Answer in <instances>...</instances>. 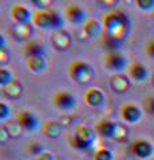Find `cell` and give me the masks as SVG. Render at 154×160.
I'll return each mask as SVG.
<instances>
[{"mask_svg": "<svg viewBox=\"0 0 154 160\" xmlns=\"http://www.w3.org/2000/svg\"><path fill=\"white\" fill-rule=\"evenodd\" d=\"M102 28L105 35L121 43L130 32V20L125 12L111 9L102 16Z\"/></svg>", "mask_w": 154, "mask_h": 160, "instance_id": "cell-1", "label": "cell"}, {"mask_svg": "<svg viewBox=\"0 0 154 160\" xmlns=\"http://www.w3.org/2000/svg\"><path fill=\"white\" fill-rule=\"evenodd\" d=\"M32 23L42 29L58 31L63 27V20L55 9H36L32 15Z\"/></svg>", "mask_w": 154, "mask_h": 160, "instance_id": "cell-2", "label": "cell"}, {"mask_svg": "<svg viewBox=\"0 0 154 160\" xmlns=\"http://www.w3.org/2000/svg\"><path fill=\"white\" fill-rule=\"evenodd\" d=\"M68 76L77 84H87L94 78V69L86 62L74 60L68 64Z\"/></svg>", "mask_w": 154, "mask_h": 160, "instance_id": "cell-3", "label": "cell"}, {"mask_svg": "<svg viewBox=\"0 0 154 160\" xmlns=\"http://www.w3.org/2000/svg\"><path fill=\"white\" fill-rule=\"evenodd\" d=\"M94 140H95V133L90 127L79 126L77 127L72 136L68 139V142L72 148L78 149V151H86L93 146Z\"/></svg>", "mask_w": 154, "mask_h": 160, "instance_id": "cell-4", "label": "cell"}, {"mask_svg": "<svg viewBox=\"0 0 154 160\" xmlns=\"http://www.w3.org/2000/svg\"><path fill=\"white\" fill-rule=\"evenodd\" d=\"M52 104L56 108L62 109V111H71L77 107V99L75 96L66 91V89H62V91H58L52 95Z\"/></svg>", "mask_w": 154, "mask_h": 160, "instance_id": "cell-5", "label": "cell"}, {"mask_svg": "<svg viewBox=\"0 0 154 160\" xmlns=\"http://www.w3.org/2000/svg\"><path fill=\"white\" fill-rule=\"evenodd\" d=\"M103 66L113 72H121L126 68V58L117 51H109L103 58Z\"/></svg>", "mask_w": 154, "mask_h": 160, "instance_id": "cell-6", "label": "cell"}, {"mask_svg": "<svg viewBox=\"0 0 154 160\" xmlns=\"http://www.w3.org/2000/svg\"><path fill=\"white\" fill-rule=\"evenodd\" d=\"M129 149H130L131 155H134V156L138 159H149V158H151L154 153V146L145 139L134 140L130 144Z\"/></svg>", "mask_w": 154, "mask_h": 160, "instance_id": "cell-7", "label": "cell"}, {"mask_svg": "<svg viewBox=\"0 0 154 160\" xmlns=\"http://www.w3.org/2000/svg\"><path fill=\"white\" fill-rule=\"evenodd\" d=\"M121 118L125 123L129 124H137L138 122H141V119L143 116V112L142 109L135 106L133 103H126L121 107Z\"/></svg>", "mask_w": 154, "mask_h": 160, "instance_id": "cell-8", "label": "cell"}, {"mask_svg": "<svg viewBox=\"0 0 154 160\" xmlns=\"http://www.w3.org/2000/svg\"><path fill=\"white\" fill-rule=\"evenodd\" d=\"M15 120L20 124L23 131H28V132L35 131L39 126L38 118L32 112L27 111V109H20V111L16 113V116H15Z\"/></svg>", "mask_w": 154, "mask_h": 160, "instance_id": "cell-9", "label": "cell"}, {"mask_svg": "<svg viewBox=\"0 0 154 160\" xmlns=\"http://www.w3.org/2000/svg\"><path fill=\"white\" fill-rule=\"evenodd\" d=\"M51 44L58 51H67L72 44V38L66 29H63V28L58 29V31H54V33H52Z\"/></svg>", "mask_w": 154, "mask_h": 160, "instance_id": "cell-10", "label": "cell"}, {"mask_svg": "<svg viewBox=\"0 0 154 160\" xmlns=\"http://www.w3.org/2000/svg\"><path fill=\"white\" fill-rule=\"evenodd\" d=\"M67 20L72 24H83L87 20L86 16V11L77 3H70L66 7V11H64Z\"/></svg>", "mask_w": 154, "mask_h": 160, "instance_id": "cell-11", "label": "cell"}, {"mask_svg": "<svg viewBox=\"0 0 154 160\" xmlns=\"http://www.w3.org/2000/svg\"><path fill=\"white\" fill-rule=\"evenodd\" d=\"M83 99H84V103H86L88 107H93V108L102 107L106 102L105 93L99 88H88L87 91L83 93Z\"/></svg>", "mask_w": 154, "mask_h": 160, "instance_id": "cell-12", "label": "cell"}, {"mask_svg": "<svg viewBox=\"0 0 154 160\" xmlns=\"http://www.w3.org/2000/svg\"><path fill=\"white\" fill-rule=\"evenodd\" d=\"M63 126L61 122L54 119H47L42 123V133L48 139H58L62 135Z\"/></svg>", "mask_w": 154, "mask_h": 160, "instance_id": "cell-13", "label": "cell"}, {"mask_svg": "<svg viewBox=\"0 0 154 160\" xmlns=\"http://www.w3.org/2000/svg\"><path fill=\"white\" fill-rule=\"evenodd\" d=\"M127 75L131 80H134V82H137V83L146 82L149 78L147 68L143 66L142 63H138V62H133L130 66L127 67Z\"/></svg>", "mask_w": 154, "mask_h": 160, "instance_id": "cell-14", "label": "cell"}, {"mask_svg": "<svg viewBox=\"0 0 154 160\" xmlns=\"http://www.w3.org/2000/svg\"><path fill=\"white\" fill-rule=\"evenodd\" d=\"M26 67L29 72L32 73H43L47 68V62L43 55H32V56H26Z\"/></svg>", "mask_w": 154, "mask_h": 160, "instance_id": "cell-15", "label": "cell"}, {"mask_svg": "<svg viewBox=\"0 0 154 160\" xmlns=\"http://www.w3.org/2000/svg\"><path fill=\"white\" fill-rule=\"evenodd\" d=\"M32 12L24 4L16 3L11 8V16L16 23H29L32 22Z\"/></svg>", "mask_w": 154, "mask_h": 160, "instance_id": "cell-16", "label": "cell"}, {"mask_svg": "<svg viewBox=\"0 0 154 160\" xmlns=\"http://www.w3.org/2000/svg\"><path fill=\"white\" fill-rule=\"evenodd\" d=\"M11 35L15 40H29L34 35V27L29 23H16L11 28Z\"/></svg>", "mask_w": 154, "mask_h": 160, "instance_id": "cell-17", "label": "cell"}, {"mask_svg": "<svg viewBox=\"0 0 154 160\" xmlns=\"http://www.w3.org/2000/svg\"><path fill=\"white\" fill-rule=\"evenodd\" d=\"M110 87L115 93H125L130 88V78L122 73H115L110 78Z\"/></svg>", "mask_w": 154, "mask_h": 160, "instance_id": "cell-18", "label": "cell"}, {"mask_svg": "<svg viewBox=\"0 0 154 160\" xmlns=\"http://www.w3.org/2000/svg\"><path fill=\"white\" fill-rule=\"evenodd\" d=\"M2 92L6 98L11 99V100H16L23 95V84L19 80H12L9 82L7 86L2 87Z\"/></svg>", "mask_w": 154, "mask_h": 160, "instance_id": "cell-19", "label": "cell"}, {"mask_svg": "<svg viewBox=\"0 0 154 160\" xmlns=\"http://www.w3.org/2000/svg\"><path fill=\"white\" fill-rule=\"evenodd\" d=\"M82 26H83L82 29H83L84 36L88 38V39L98 36V35L101 33V31L103 29V28H102V23L98 22V20L94 19V18H88L86 22L82 24Z\"/></svg>", "mask_w": 154, "mask_h": 160, "instance_id": "cell-20", "label": "cell"}, {"mask_svg": "<svg viewBox=\"0 0 154 160\" xmlns=\"http://www.w3.org/2000/svg\"><path fill=\"white\" fill-rule=\"evenodd\" d=\"M115 126L117 123L111 122V120H107V119H102L99 120L95 126V131L101 135L103 138H109V139H113L114 136V131H115Z\"/></svg>", "mask_w": 154, "mask_h": 160, "instance_id": "cell-21", "label": "cell"}, {"mask_svg": "<svg viewBox=\"0 0 154 160\" xmlns=\"http://www.w3.org/2000/svg\"><path fill=\"white\" fill-rule=\"evenodd\" d=\"M4 127H6L7 132H8V135H9V138H11V139H18V138H20L22 133H23V128L20 127V124H19L16 120L8 119L7 122L4 123Z\"/></svg>", "mask_w": 154, "mask_h": 160, "instance_id": "cell-22", "label": "cell"}, {"mask_svg": "<svg viewBox=\"0 0 154 160\" xmlns=\"http://www.w3.org/2000/svg\"><path fill=\"white\" fill-rule=\"evenodd\" d=\"M24 53L26 56H32V55H43V46L36 42H29L24 46Z\"/></svg>", "mask_w": 154, "mask_h": 160, "instance_id": "cell-23", "label": "cell"}, {"mask_svg": "<svg viewBox=\"0 0 154 160\" xmlns=\"http://www.w3.org/2000/svg\"><path fill=\"white\" fill-rule=\"evenodd\" d=\"M127 135H129V131H127L126 126H123V124L117 123V126H115V131H114V136H113V139L118 140V142H123V140H126V139H127Z\"/></svg>", "mask_w": 154, "mask_h": 160, "instance_id": "cell-24", "label": "cell"}, {"mask_svg": "<svg viewBox=\"0 0 154 160\" xmlns=\"http://www.w3.org/2000/svg\"><path fill=\"white\" fill-rule=\"evenodd\" d=\"M13 80V76H12V72L7 69L6 67L0 66V87H4L7 86L9 82Z\"/></svg>", "mask_w": 154, "mask_h": 160, "instance_id": "cell-25", "label": "cell"}, {"mask_svg": "<svg viewBox=\"0 0 154 160\" xmlns=\"http://www.w3.org/2000/svg\"><path fill=\"white\" fill-rule=\"evenodd\" d=\"M94 160H113V152L107 148H98L94 153Z\"/></svg>", "mask_w": 154, "mask_h": 160, "instance_id": "cell-26", "label": "cell"}, {"mask_svg": "<svg viewBox=\"0 0 154 160\" xmlns=\"http://www.w3.org/2000/svg\"><path fill=\"white\" fill-rule=\"evenodd\" d=\"M134 3L143 12H150L154 9V0H134Z\"/></svg>", "mask_w": 154, "mask_h": 160, "instance_id": "cell-27", "label": "cell"}, {"mask_svg": "<svg viewBox=\"0 0 154 160\" xmlns=\"http://www.w3.org/2000/svg\"><path fill=\"white\" fill-rule=\"evenodd\" d=\"M11 116V108L7 103L0 100V122H7Z\"/></svg>", "mask_w": 154, "mask_h": 160, "instance_id": "cell-28", "label": "cell"}, {"mask_svg": "<svg viewBox=\"0 0 154 160\" xmlns=\"http://www.w3.org/2000/svg\"><path fill=\"white\" fill-rule=\"evenodd\" d=\"M27 151H28L29 153H31V155H34V156H38L39 153L44 151V149H43V147H42L39 143H36V142H32V143H29V144H28Z\"/></svg>", "mask_w": 154, "mask_h": 160, "instance_id": "cell-29", "label": "cell"}, {"mask_svg": "<svg viewBox=\"0 0 154 160\" xmlns=\"http://www.w3.org/2000/svg\"><path fill=\"white\" fill-rule=\"evenodd\" d=\"M143 107H145V111L154 116V98H146L145 102H143Z\"/></svg>", "mask_w": 154, "mask_h": 160, "instance_id": "cell-30", "label": "cell"}, {"mask_svg": "<svg viewBox=\"0 0 154 160\" xmlns=\"http://www.w3.org/2000/svg\"><path fill=\"white\" fill-rule=\"evenodd\" d=\"M95 2L99 4L101 7H105V8H114L118 6L119 0H95Z\"/></svg>", "mask_w": 154, "mask_h": 160, "instance_id": "cell-31", "label": "cell"}, {"mask_svg": "<svg viewBox=\"0 0 154 160\" xmlns=\"http://www.w3.org/2000/svg\"><path fill=\"white\" fill-rule=\"evenodd\" d=\"M9 62V52L7 51L6 47L0 48V66H6V64Z\"/></svg>", "mask_w": 154, "mask_h": 160, "instance_id": "cell-32", "label": "cell"}, {"mask_svg": "<svg viewBox=\"0 0 154 160\" xmlns=\"http://www.w3.org/2000/svg\"><path fill=\"white\" fill-rule=\"evenodd\" d=\"M34 6L39 7V9H47V7L51 4V0H29Z\"/></svg>", "mask_w": 154, "mask_h": 160, "instance_id": "cell-33", "label": "cell"}, {"mask_svg": "<svg viewBox=\"0 0 154 160\" xmlns=\"http://www.w3.org/2000/svg\"><path fill=\"white\" fill-rule=\"evenodd\" d=\"M35 160H56L55 156H54L52 152H48V151H43L35 156Z\"/></svg>", "mask_w": 154, "mask_h": 160, "instance_id": "cell-34", "label": "cell"}, {"mask_svg": "<svg viewBox=\"0 0 154 160\" xmlns=\"http://www.w3.org/2000/svg\"><path fill=\"white\" fill-rule=\"evenodd\" d=\"M145 51H146L147 56H150L151 59H154V39H150V40H149V42L146 43Z\"/></svg>", "mask_w": 154, "mask_h": 160, "instance_id": "cell-35", "label": "cell"}, {"mask_svg": "<svg viewBox=\"0 0 154 160\" xmlns=\"http://www.w3.org/2000/svg\"><path fill=\"white\" fill-rule=\"evenodd\" d=\"M8 139H9V135H8V132H7L6 127H4V126H0V144L7 143Z\"/></svg>", "mask_w": 154, "mask_h": 160, "instance_id": "cell-36", "label": "cell"}, {"mask_svg": "<svg viewBox=\"0 0 154 160\" xmlns=\"http://www.w3.org/2000/svg\"><path fill=\"white\" fill-rule=\"evenodd\" d=\"M3 47H6V38L0 33V48H3Z\"/></svg>", "mask_w": 154, "mask_h": 160, "instance_id": "cell-37", "label": "cell"}, {"mask_svg": "<svg viewBox=\"0 0 154 160\" xmlns=\"http://www.w3.org/2000/svg\"><path fill=\"white\" fill-rule=\"evenodd\" d=\"M151 82H153V86H154V73H153V76H151Z\"/></svg>", "mask_w": 154, "mask_h": 160, "instance_id": "cell-38", "label": "cell"}, {"mask_svg": "<svg viewBox=\"0 0 154 160\" xmlns=\"http://www.w3.org/2000/svg\"><path fill=\"white\" fill-rule=\"evenodd\" d=\"M56 160H61V159H56Z\"/></svg>", "mask_w": 154, "mask_h": 160, "instance_id": "cell-39", "label": "cell"}]
</instances>
